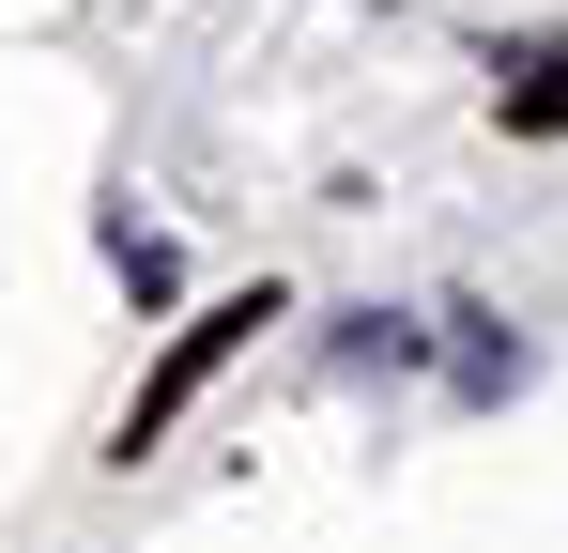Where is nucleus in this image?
I'll return each instance as SVG.
<instances>
[{
    "label": "nucleus",
    "instance_id": "f257e3e1",
    "mask_svg": "<svg viewBox=\"0 0 568 553\" xmlns=\"http://www.w3.org/2000/svg\"><path fill=\"white\" fill-rule=\"evenodd\" d=\"M262 323H277V292H215V308H185V323H170V354L139 369V400H123V431H108V461H154L170 431H185V400H200V384H215L231 354H246Z\"/></svg>",
    "mask_w": 568,
    "mask_h": 553
},
{
    "label": "nucleus",
    "instance_id": "f03ea898",
    "mask_svg": "<svg viewBox=\"0 0 568 553\" xmlns=\"http://www.w3.org/2000/svg\"><path fill=\"white\" fill-rule=\"evenodd\" d=\"M491 108H507V139H568V47H523L491 78Z\"/></svg>",
    "mask_w": 568,
    "mask_h": 553
}]
</instances>
